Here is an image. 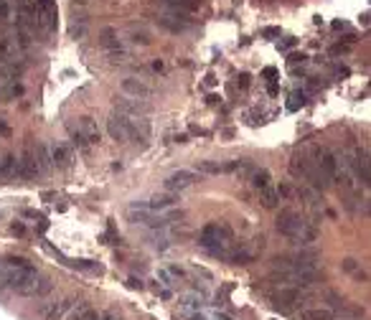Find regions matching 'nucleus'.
<instances>
[{
    "label": "nucleus",
    "instance_id": "nucleus-1",
    "mask_svg": "<svg viewBox=\"0 0 371 320\" xmlns=\"http://www.w3.org/2000/svg\"><path fill=\"white\" fill-rule=\"evenodd\" d=\"M0 287L36 297V295H46L51 290V282L41 277V272L26 257H5L0 264Z\"/></svg>",
    "mask_w": 371,
    "mask_h": 320
},
{
    "label": "nucleus",
    "instance_id": "nucleus-2",
    "mask_svg": "<svg viewBox=\"0 0 371 320\" xmlns=\"http://www.w3.org/2000/svg\"><path fill=\"white\" fill-rule=\"evenodd\" d=\"M275 226L283 236L298 241V244H313L318 239V229L305 216H300L295 208H283L275 219Z\"/></svg>",
    "mask_w": 371,
    "mask_h": 320
},
{
    "label": "nucleus",
    "instance_id": "nucleus-3",
    "mask_svg": "<svg viewBox=\"0 0 371 320\" xmlns=\"http://www.w3.org/2000/svg\"><path fill=\"white\" fill-rule=\"evenodd\" d=\"M20 181H33V178H41L51 170V158H49V150L46 145L41 142H28L26 150L20 152Z\"/></svg>",
    "mask_w": 371,
    "mask_h": 320
},
{
    "label": "nucleus",
    "instance_id": "nucleus-4",
    "mask_svg": "<svg viewBox=\"0 0 371 320\" xmlns=\"http://www.w3.org/2000/svg\"><path fill=\"white\" fill-rule=\"evenodd\" d=\"M198 247L204 249V252H209L211 257L227 259L229 249H231V226L229 224H221V221L206 224L204 231H201Z\"/></svg>",
    "mask_w": 371,
    "mask_h": 320
},
{
    "label": "nucleus",
    "instance_id": "nucleus-5",
    "mask_svg": "<svg viewBox=\"0 0 371 320\" xmlns=\"http://www.w3.org/2000/svg\"><path fill=\"white\" fill-rule=\"evenodd\" d=\"M107 132L112 140L117 142H127L132 137H148V122L145 119H135V117H127V115H120L115 112L109 119H107Z\"/></svg>",
    "mask_w": 371,
    "mask_h": 320
},
{
    "label": "nucleus",
    "instance_id": "nucleus-6",
    "mask_svg": "<svg viewBox=\"0 0 371 320\" xmlns=\"http://www.w3.org/2000/svg\"><path fill=\"white\" fill-rule=\"evenodd\" d=\"M66 130H69V137L79 150H87L89 145L99 142V127L92 117H76L71 122H66Z\"/></svg>",
    "mask_w": 371,
    "mask_h": 320
},
{
    "label": "nucleus",
    "instance_id": "nucleus-7",
    "mask_svg": "<svg viewBox=\"0 0 371 320\" xmlns=\"http://www.w3.org/2000/svg\"><path fill=\"white\" fill-rule=\"evenodd\" d=\"M127 221H130V224L148 226V229H163V226H168V224H171V216H165V214H155V211H148V208L130 206V211H127Z\"/></svg>",
    "mask_w": 371,
    "mask_h": 320
},
{
    "label": "nucleus",
    "instance_id": "nucleus-8",
    "mask_svg": "<svg viewBox=\"0 0 371 320\" xmlns=\"http://www.w3.org/2000/svg\"><path fill=\"white\" fill-rule=\"evenodd\" d=\"M36 26L46 28L53 33L59 28V10H56V0H36Z\"/></svg>",
    "mask_w": 371,
    "mask_h": 320
},
{
    "label": "nucleus",
    "instance_id": "nucleus-9",
    "mask_svg": "<svg viewBox=\"0 0 371 320\" xmlns=\"http://www.w3.org/2000/svg\"><path fill=\"white\" fill-rule=\"evenodd\" d=\"M158 23H160L165 31H171V33H183V31L191 28V18H188V13L173 10V13H160V16H158Z\"/></svg>",
    "mask_w": 371,
    "mask_h": 320
},
{
    "label": "nucleus",
    "instance_id": "nucleus-10",
    "mask_svg": "<svg viewBox=\"0 0 371 320\" xmlns=\"http://www.w3.org/2000/svg\"><path fill=\"white\" fill-rule=\"evenodd\" d=\"M298 303H302V292L300 287H280L272 292V305L283 307V310H292Z\"/></svg>",
    "mask_w": 371,
    "mask_h": 320
},
{
    "label": "nucleus",
    "instance_id": "nucleus-11",
    "mask_svg": "<svg viewBox=\"0 0 371 320\" xmlns=\"http://www.w3.org/2000/svg\"><path fill=\"white\" fill-rule=\"evenodd\" d=\"M99 43L112 53V56H120V61H125V59H130L127 56V51L122 49V41H120V33L115 31V28H105L102 33H99Z\"/></svg>",
    "mask_w": 371,
    "mask_h": 320
},
{
    "label": "nucleus",
    "instance_id": "nucleus-12",
    "mask_svg": "<svg viewBox=\"0 0 371 320\" xmlns=\"http://www.w3.org/2000/svg\"><path fill=\"white\" fill-rule=\"evenodd\" d=\"M178 203V198L173 193H163V196H153L150 201H135L132 206H138V208H148V211H155V214H160V211H168V208H173Z\"/></svg>",
    "mask_w": 371,
    "mask_h": 320
},
{
    "label": "nucleus",
    "instance_id": "nucleus-13",
    "mask_svg": "<svg viewBox=\"0 0 371 320\" xmlns=\"http://www.w3.org/2000/svg\"><path fill=\"white\" fill-rule=\"evenodd\" d=\"M51 163L56 165V168H71V163H74V152H71V145H66V142H53L51 145Z\"/></svg>",
    "mask_w": 371,
    "mask_h": 320
},
{
    "label": "nucleus",
    "instance_id": "nucleus-14",
    "mask_svg": "<svg viewBox=\"0 0 371 320\" xmlns=\"http://www.w3.org/2000/svg\"><path fill=\"white\" fill-rule=\"evenodd\" d=\"M120 89H122V94H127V97H132V99H148V97L153 94L150 86L145 84V82H140V79H135V76H127V79H122Z\"/></svg>",
    "mask_w": 371,
    "mask_h": 320
},
{
    "label": "nucleus",
    "instance_id": "nucleus-15",
    "mask_svg": "<svg viewBox=\"0 0 371 320\" xmlns=\"http://www.w3.org/2000/svg\"><path fill=\"white\" fill-rule=\"evenodd\" d=\"M196 178L198 175L194 170H176V173H171L165 178V188L168 191H183V188H188V185H194Z\"/></svg>",
    "mask_w": 371,
    "mask_h": 320
},
{
    "label": "nucleus",
    "instance_id": "nucleus-16",
    "mask_svg": "<svg viewBox=\"0 0 371 320\" xmlns=\"http://www.w3.org/2000/svg\"><path fill=\"white\" fill-rule=\"evenodd\" d=\"M117 112L120 115H127V117H135V119H140V115H148L150 112V107L140 102V99H117Z\"/></svg>",
    "mask_w": 371,
    "mask_h": 320
},
{
    "label": "nucleus",
    "instance_id": "nucleus-17",
    "mask_svg": "<svg viewBox=\"0 0 371 320\" xmlns=\"http://www.w3.org/2000/svg\"><path fill=\"white\" fill-rule=\"evenodd\" d=\"M71 305H74V297H64L61 303H51V305H46L41 310V315H43V320H61L66 313L71 310Z\"/></svg>",
    "mask_w": 371,
    "mask_h": 320
},
{
    "label": "nucleus",
    "instance_id": "nucleus-18",
    "mask_svg": "<svg viewBox=\"0 0 371 320\" xmlns=\"http://www.w3.org/2000/svg\"><path fill=\"white\" fill-rule=\"evenodd\" d=\"M348 163H351V168L356 170L358 181L364 185H369V181H371V175H369V150H356V158L348 160Z\"/></svg>",
    "mask_w": 371,
    "mask_h": 320
},
{
    "label": "nucleus",
    "instance_id": "nucleus-19",
    "mask_svg": "<svg viewBox=\"0 0 371 320\" xmlns=\"http://www.w3.org/2000/svg\"><path fill=\"white\" fill-rule=\"evenodd\" d=\"M300 320H333V310H328V307H308V310H300Z\"/></svg>",
    "mask_w": 371,
    "mask_h": 320
},
{
    "label": "nucleus",
    "instance_id": "nucleus-20",
    "mask_svg": "<svg viewBox=\"0 0 371 320\" xmlns=\"http://www.w3.org/2000/svg\"><path fill=\"white\" fill-rule=\"evenodd\" d=\"M163 3L173 10H181V13H194V10H198V0H163Z\"/></svg>",
    "mask_w": 371,
    "mask_h": 320
},
{
    "label": "nucleus",
    "instance_id": "nucleus-21",
    "mask_svg": "<svg viewBox=\"0 0 371 320\" xmlns=\"http://www.w3.org/2000/svg\"><path fill=\"white\" fill-rule=\"evenodd\" d=\"M260 203H262L265 208H277V203H280V193L272 191V188L267 185V188H262V193H260Z\"/></svg>",
    "mask_w": 371,
    "mask_h": 320
},
{
    "label": "nucleus",
    "instance_id": "nucleus-22",
    "mask_svg": "<svg viewBox=\"0 0 371 320\" xmlns=\"http://www.w3.org/2000/svg\"><path fill=\"white\" fill-rule=\"evenodd\" d=\"M130 36L135 43H140V46H150V33L145 28H138V26H130Z\"/></svg>",
    "mask_w": 371,
    "mask_h": 320
},
{
    "label": "nucleus",
    "instance_id": "nucleus-23",
    "mask_svg": "<svg viewBox=\"0 0 371 320\" xmlns=\"http://www.w3.org/2000/svg\"><path fill=\"white\" fill-rule=\"evenodd\" d=\"M198 170L201 173H209V175H216V173H224V165L221 163H213V160H201L198 163Z\"/></svg>",
    "mask_w": 371,
    "mask_h": 320
},
{
    "label": "nucleus",
    "instance_id": "nucleus-24",
    "mask_svg": "<svg viewBox=\"0 0 371 320\" xmlns=\"http://www.w3.org/2000/svg\"><path fill=\"white\" fill-rule=\"evenodd\" d=\"M252 183H254V188H267V185H269V170H254V175H252Z\"/></svg>",
    "mask_w": 371,
    "mask_h": 320
},
{
    "label": "nucleus",
    "instance_id": "nucleus-25",
    "mask_svg": "<svg viewBox=\"0 0 371 320\" xmlns=\"http://www.w3.org/2000/svg\"><path fill=\"white\" fill-rule=\"evenodd\" d=\"M97 318H99V313L94 310V307H82L79 313H74L71 320H97Z\"/></svg>",
    "mask_w": 371,
    "mask_h": 320
},
{
    "label": "nucleus",
    "instance_id": "nucleus-26",
    "mask_svg": "<svg viewBox=\"0 0 371 320\" xmlns=\"http://www.w3.org/2000/svg\"><path fill=\"white\" fill-rule=\"evenodd\" d=\"M302 104H305V94H302V92H295V94L290 97V102H287V109H290V112H295V109H300Z\"/></svg>",
    "mask_w": 371,
    "mask_h": 320
},
{
    "label": "nucleus",
    "instance_id": "nucleus-27",
    "mask_svg": "<svg viewBox=\"0 0 371 320\" xmlns=\"http://www.w3.org/2000/svg\"><path fill=\"white\" fill-rule=\"evenodd\" d=\"M341 269H343V272H356V269H358V262L348 257V259H343V262H341Z\"/></svg>",
    "mask_w": 371,
    "mask_h": 320
},
{
    "label": "nucleus",
    "instance_id": "nucleus-28",
    "mask_svg": "<svg viewBox=\"0 0 371 320\" xmlns=\"http://www.w3.org/2000/svg\"><path fill=\"white\" fill-rule=\"evenodd\" d=\"M168 272H171V277H178V280H183V277H186V269H183V267H178V264H171V267H168Z\"/></svg>",
    "mask_w": 371,
    "mask_h": 320
},
{
    "label": "nucleus",
    "instance_id": "nucleus-29",
    "mask_svg": "<svg viewBox=\"0 0 371 320\" xmlns=\"http://www.w3.org/2000/svg\"><path fill=\"white\" fill-rule=\"evenodd\" d=\"M290 64H305L308 61V56L305 53H290V59H287Z\"/></svg>",
    "mask_w": 371,
    "mask_h": 320
},
{
    "label": "nucleus",
    "instance_id": "nucleus-30",
    "mask_svg": "<svg viewBox=\"0 0 371 320\" xmlns=\"http://www.w3.org/2000/svg\"><path fill=\"white\" fill-rule=\"evenodd\" d=\"M249 79H252V76H249V74H239V79H237V84H239V89H247V86H249Z\"/></svg>",
    "mask_w": 371,
    "mask_h": 320
},
{
    "label": "nucleus",
    "instance_id": "nucleus-31",
    "mask_svg": "<svg viewBox=\"0 0 371 320\" xmlns=\"http://www.w3.org/2000/svg\"><path fill=\"white\" fill-rule=\"evenodd\" d=\"M10 135V127H8V122L3 117H0V137H8Z\"/></svg>",
    "mask_w": 371,
    "mask_h": 320
},
{
    "label": "nucleus",
    "instance_id": "nucleus-32",
    "mask_svg": "<svg viewBox=\"0 0 371 320\" xmlns=\"http://www.w3.org/2000/svg\"><path fill=\"white\" fill-rule=\"evenodd\" d=\"M280 33H283V31H280L277 26H269V28H265V36H267V38H272V36H280Z\"/></svg>",
    "mask_w": 371,
    "mask_h": 320
},
{
    "label": "nucleus",
    "instance_id": "nucleus-33",
    "mask_svg": "<svg viewBox=\"0 0 371 320\" xmlns=\"http://www.w3.org/2000/svg\"><path fill=\"white\" fill-rule=\"evenodd\" d=\"M10 231H13L16 236H23L26 234V226L23 224H13V226H10Z\"/></svg>",
    "mask_w": 371,
    "mask_h": 320
},
{
    "label": "nucleus",
    "instance_id": "nucleus-34",
    "mask_svg": "<svg viewBox=\"0 0 371 320\" xmlns=\"http://www.w3.org/2000/svg\"><path fill=\"white\" fill-rule=\"evenodd\" d=\"M158 277L165 280V285H173V277H171V272H168V269H160V272H158Z\"/></svg>",
    "mask_w": 371,
    "mask_h": 320
},
{
    "label": "nucleus",
    "instance_id": "nucleus-35",
    "mask_svg": "<svg viewBox=\"0 0 371 320\" xmlns=\"http://www.w3.org/2000/svg\"><path fill=\"white\" fill-rule=\"evenodd\" d=\"M127 287H132V290H142V282H140V280H135V277H130V280H127Z\"/></svg>",
    "mask_w": 371,
    "mask_h": 320
},
{
    "label": "nucleus",
    "instance_id": "nucleus-36",
    "mask_svg": "<svg viewBox=\"0 0 371 320\" xmlns=\"http://www.w3.org/2000/svg\"><path fill=\"white\" fill-rule=\"evenodd\" d=\"M20 94H23V86H20V84L10 86V97H20Z\"/></svg>",
    "mask_w": 371,
    "mask_h": 320
},
{
    "label": "nucleus",
    "instance_id": "nucleus-37",
    "mask_svg": "<svg viewBox=\"0 0 371 320\" xmlns=\"http://www.w3.org/2000/svg\"><path fill=\"white\" fill-rule=\"evenodd\" d=\"M295 43H298L295 38H287L285 43H280V49H283V51H287V49H292V46H295Z\"/></svg>",
    "mask_w": 371,
    "mask_h": 320
},
{
    "label": "nucleus",
    "instance_id": "nucleus-38",
    "mask_svg": "<svg viewBox=\"0 0 371 320\" xmlns=\"http://www.w3.org/2000/svg\"><path fill=\"white\" fill-rule=\"evenodd\" d=\"M97 320H122V318L112 315V313H99V318H97Z\"/></svg>",
    "mask_w": 371,
    "mask_h": 320
},
{
    "label": "nucleus",
    "instance_id": "nucleus-39",
    "mask_svg": "<svg viewBox=\"0 0 371 320\" xmlns=\"http://www.w3.org/2000/svg\"><path fill=\"white\" fill-rule=\"evenodd\" d=\"M8 16V0H0V18Z\"/></svg>",
    "mask_w": 371,
    "mask_h": 320
},
{
    "label": "nucleus",
    "instance_id": "nucleus-40",
    "mask_svg": "<svg viewBox=\"0 0 371 320\" xmlns=\"http://www.w3.org/2000/svg\"><path fill=\"white\" fill-rule=\"evenodd\" d=\"M265 76H269V82H275V76H277V69H272V66H269V69H265Z\"/></svg>",
    "mask_w": 371,
    "mask_h": 320
},
{
    "label": "nucleus",
    "instance_id": "nucleus-41",
    "mask_svg": "<svg viewBox=\"0 0 371 320\" xmlns=\"http://www.w3.org/2000/svg\"><path fill=\"white\" fill-rule=\"evenodd\" d=\"M153 69H155V71H163L165 64H163V61H153Z\"/></svg>",
    "mask_w": 371,
    "mask_h": 320
},
{
    "label": "nucleus",
    "instance_id": "nucleus-42",
    "mask_svg": "<svg viewBox=\"0 0 371 320\" xmlns=\"http://www.w3.org/2000/svg\"><path fill=\"white\" fill-rule=\"evenodd\" d=\"M343 26H346V23H343V20H333V28H336V31H341Z\"/></svg>",
    "mask_w": 371,
    "mask_h": 320
},
{
    "label": "nucleus",
    "instance_id": "nucleus-43",
    "mask_svg": "<svg viewBox=\"0 0 371 320\" xmlns=\"http://www.w3.org/2000/svg\"><path fill=\"white\" fill-rule=\"evenodd\" d=\"M74 3H87V0H74Z\"/></svg>",
    "mask_w": 371,
    "mask_h": 320
},
{
    "label": "nucleus",
    "instance_id": "nucleus-44",
    "mask_svg": "<svg viewBox=\"0 0 371 320\" xmlns=\"http://www.w3.org/2000/svg\"><path fill=\"white\" fill-rule=\"evenodd\" d=\"M0 181H3V175H0Z\"/></svg>",
    "mask_w": 371,
    "mask_h": 320
}]
</instances>
